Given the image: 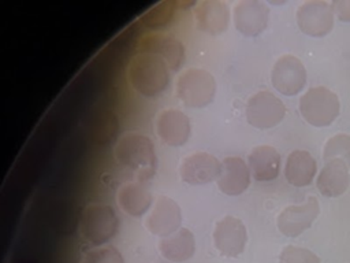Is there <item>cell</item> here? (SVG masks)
Returning <instances> with one entry per match:
<instances>
[{"label":"cell","instance_id":"obj_1","mask_svg":"<svg viewBox=\"0 0 350 263\" xmlns=\"http://www.w3.org/2000/svg\"><path fill=\"white\" fill-rule=\"evenodd\" d=\"M113 158L122 167L130 170L139 182H146L156 174L154 144L145 134L135 132L123 134L113 148Z\"/></svg>","mask_w":350,"mask_h":263},{"label":"cell","instance_id":"obj_2","mask_svg":"<svg viewBox=\"0 0 350 263\" xmlns=\"http://www.w3.org/2000/svg\"><path fill=\"white\" fill-rule=\"evenodd\" d=\"M131 88L144 97L160 96L170 85V70L160 59L138 53L131 58L127 68Z\"/></svg>","mask_w":350,"mask_h":263},{"label":"cell","instance_id":"obj_3","mask_svg":"<svg viewBox=\"0 0 350 263\" xmlns=\"http://www.w3.org/2000/svg\"><path fill=\"white\" fill-rule=\"evenodd\" d=\"M120 221L115 210L104 203L88 204L79 216V236L94 247H103L119 231Z\"/></svg>","mask_w":350,"mask_h":263},{"label":"cell","instance_id":"obj_4","mask_svg":"<svg viewBox=\"0 0 350 263\" xmlns=\"http://www.w3.org/2000/svg\"><path fill=\"white\" fill-rule=\"evenodd\" d=\"M178 99L189 108H202L211 104L216 95V79L205 68L190 67L180 73L175 82Z\"/></svg>","mask_w":350,"mask_h":263},{"label":"cell","instance_id":"obj_5","mask_svg":"<svg viewBox=\"0 0 350 263\" xmlns=\"http://www.w3.org/2000/svg\"><path fill=\"white\" fill-rule=\"evenodd\" d=\"M299 112L302 118L313 126H328L339 115L340 101L328 88L313 86L301 96Z\"/></svg>","mask_w":350,"mask_h":263},{"label":"cell","instance_id":"obj_6","mask_svg":"<svg viewBox=\"0 0 350 263\" xmlns=\"http://www.w3.org/2000/svg\"><path fill=\"white\" fill-rule=\"evenodd\" d=\"M137 51L160 59L172 71H178L186 60L183 42L165 33L144 34L137 42Z\"/></svg>","mask_w":350,"mask_h":263},{"label":"cell","instance_id":"obj_7","mask_svg":"<svg viewBox=\"0 0 350 263\" xmlns=\"http://www.w3.org/2000/svg\"><path fill=\"white\" fill-rule=\"evenodd\" d=\"M286 115V105L272 92L260 90L249 97L246 119L257 129H269L280 123Z\"/></svg>","mask_w":350,"mask_h":263},{"label":"cell","instance_id":"obj_8","mask_svg":"<svg viewBox=\"0 0 350 263\" xmlns=\"http://www.w3.org/2000/svg\"><path fill=\"white\" fill-rule=\"evenodd\" d=\"M306 78L305 66L297 56L290 53L278 58L271 71L273 88L286 96L301 92L306 84Z\"/></svg>","mask_w":350,"mask_h":263},{"label":"cell","instance_id":"obj_9","mask_svg":"<svg viewBox=\"0 0 350 263\" xmlns=\"http://www.w3.org/2000/svg\"><path fill=\"white\" fill-rule=\"evenodd\" d=\"M247 241L245 223L232 215H226L219 219L213 229V244L216 249L228 258L241 255Z\"/></svg>","mask_w":350,"mask_h":263},{"label":"cell","instance_id":"obj_10","mask_svg":"<svg viewBox=\"0 0 350 263\" xmlns=\"http://www.w3.org/2000/svg\"><path fill=\"white\" fill-rule=\"evenodd\" d=\"M297 22L305 34L323 37L334 26L332 7L324 0H308L297 10Z\"/></svg>","mask_w":350,"mask_h":263},{"label":"cell","instance_id":"obj_11","mask_svg":"<svg viewBox=\"0 0 350 263\" xmlns=\"http://www.w3.org/2000/svg\"><path fill=\"white\" fill-rule=\"evenodd\" d=\"M144 225L152 234L164 238L180 229L182 210L174 199L160 196L153 203Z\"/></svg>","mask_w":350,"mask_h":263},{"label":"cell","instance_id":"obj_12","mask_svg":"<svg viewBox=\"0 0 350 263\" xmlns=\"http://www.w3.org/2000/svg\"><path fill=\"white\" fill-rule=\"evenodd\" d=\"M319 214V200L314 196H310L301 204H291L283 208L278 215V229L287 237H297L313 223Z\"/></svg>","mask_w":350,"mask_h":263},{"label":"cell","instance_id":"obj_13","mask_svg":"<svg viewBox=\"0 0 350 263\" xmlns=\"http://www.w3.org/2000/svg\"><path fill=\"white\" fill-rule=\"evenodd\" d=\"M221 171V162L208 152H194L182 159L179 175L189 185H204L216 181Z\"/></svg>","mask_w":350,"mask_h":263},{"label":"cell","instance_id":"obj_14","mask_svg":"<svg viewBox=\"0 0 350 263\" xmlns=\"http://www.w3.org/2000/svg\"><path fill=\"white\" fill-rule=\"evenodd\" d=\"M156 133L170 147H182L189 141L191 125L189 116L175 108L163 110L156 118Z\"/></svg>","mask_w":350,"mask_h":263},{"label":"cell","instance_id":"obj_15","mask_svg":"<svg viewBox=\"0 0 350 263\" xmlns=\"http://www.w3.org/2000/svg\"><path fill=\"white\" fill-rule=\"evenodd\" d=\"M232 18L239 33L247 37H256L265 30L269 10L260 0H241L234 7Z\"/></svg>","mask_w":350,"mask_h":263},{"label":"cell","instance_id":"obj_16","mask_svg":"<svg viewBox=\"0 0 350 263\" xmlns=\"http://www.w3.org/2000/svg\"><path fill=\"white\" fill-rule=\"evenodd\" d=\"M193 15L197 29L209 36L224 33L230 23V8L221 0H202L196 3Z\"/></svg>","mask_w":350,"mask_h":263},{"label":"cell","instance_id":"obj_17","mask_svg":"<svg viewBox=\"0 0 350 263\" xmlns=\"http://www.w3.org/2000/svg\"><path fill=\"white\" fill-rule=\"evenodd\" d=\"M247 163L239 156H227L221 160V171L216 179L217 188L227 196L243 193L250 184Z\"/></svg>","mask_w":350,"mask_h":263},{"label":"cell","instance_id":"obj_18","mask_svg":"<svg viewBox=\"0 0 350 263\" xmlns=\"http://www.w3.org/2000/svg\"><path fill=\"white\" fill-rule=\"evenodd\" d=\"M118 204L130 216L138 218L148 212L153 204V196L145 182L133 181L122 185L118 190Z\"/></svg>","mask_w":350,"mask_h":263},{"label":"cell","instance_id":"obj_19","mask_svg":"<svg viewBox=\"0 0 350 263\" xmlns=\"http://www.w3.org/2000/svg\"><path fill=\"white\" fill-rule=\"evenodd\" d=\"M350 184L349 166L342 160H328L317 175V188L321 195L336 197L346 192Z\"/></svg>","mask_w":350,"mask_h":263},{"label":"cell","instance_id":"obj_20","mask_svg":"<svg viewBox=\"0 0 350 263\" xmlns=\"http://www.w3.org/2000/svg\"><path fill=\"white\" fill-rule=\"evenodd\" d=\"M247 166L254 179H275L280 170V153L271 145H257L247 156Z\"/></svg>","mask_w":350,"mask_h":263},{"label":"cell","instance_id":"obj_21","mask_svg":"<svg viewBox=\"0 0 350 263\" xmlns=\"http://www.w3.org/2000/svg\"><path fill=\"white\" fill-rule=\"evenodd\" d=\"M119 129L120 122L116 112L111 108H101L93 112L88 125V134L94 145L108 147L116 140Z\"/></svg>","mask_w":350,"mask_h":263},{"label":"cell","instance_id":"obj_22","mask_svg":"<svg viewBox=\"0 0 350 263\" xmlns=\"http://www.w3.org/2000/svg\"><path fill=\"white\" fill-rule=\"evenodd\" d=\"M159 251L161 256L174 263H182L191 259L196 253V238L194 234L186 229L180 227L171 236L161 238L159 244Z\"/></svg>","mask_w":350,"mask_h":263},{"label":"cell","instance_id":"obj_23","mask_svg":"<svg viewBox=\"0 0 350 263\" xmlns=\"http://www.w3.org/2000/svg\"><path fill=\"white\" fill-rule=\"evenodd\" d=\"M316 171V160L308 151L294 149L288 153L284 166V175L288 184L298 188L306 186L313 181Z\"/></svg>","mask_w":350,"mask_h":263},{"label":"cell","instance_id":"obj_24","mask_svg":"<svg viewBox=\"0 0 350 263\" xmlns=\"http://www.w3.org/2000/svg\"><path fill=\"white\" fill-rule=\"evenodd\" d=\"M323 158L328 160H342L350 167V134L339 133L329 137L323 149Z\"/></svg>","mask_w":350,"mask_h":263},{"label":"cell","instance_id":"obj_25","mask_svg":"<svg viewBox=\"0 0 350 263\" xmlns=\"http://www.w3.org/2000/svg\"><path fill=\"white\" fill-rule=\"evenodd\" d=\"M176 16V8H174V3H161L152 8L145 15V25L152 29H160L172 23Z\"/></svg>","mask_w":350,"mask_h":263},{"label":"cell","instance_id":"obj_26","mask_svg":"<svg viewBox=\"0 0 350 263\" xmlns=\"http://www.w3.org/2000/svg\"><path fill=\"white\" fill-rule=\"evenodd\" d=\"M81 263H124V259L116 247L103 245L88 251Z\"/></svg>","mask_w":350,"mask_h":263},{"label":"cell","instance_id":"obj_27","mask_svg":"<svg viewBox=\"0 0 350 263\" xmlns=\"http://www.w3.org/2000/svg\"><path fill=\"white\" fill-rule=\"evenodd\" d=\"M279 263H320V258L310 249L287 245L279 255Z\"/></svg>","mask_w":350,"mask_h":263},{"label":"cell","instance_id":"obj_28","mask_svg":"<svg viewBox=\"0 0 350 263\" xmlns=\"http://www.w3.org/2000/svg\"><path fill=\"white\" fill-rule=\"evenodd\" d=\"M334 14L343 22H350V0H334L331 3Z\"/></svg>","mask_w":350,"mask_h":263}]
</instances>
